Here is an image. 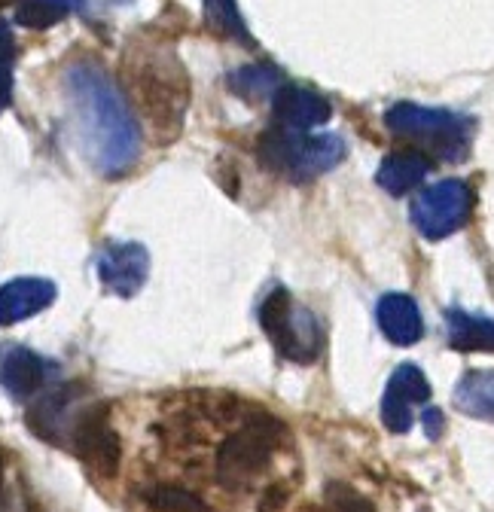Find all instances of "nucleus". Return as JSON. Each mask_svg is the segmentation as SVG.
Masks as SVG:
<instances>
[{
    "instance_id": "obj_6",
    "label": "nucleus",
    "mask_w": 494,
    "mask_h": 512,
    "mask_svg": "<svg viewBox=\"0 0 494 512\" xmlns=\"http://www.w3.org/2000/svg\"><path fill=\"white\" fill-rule=\"evenodd\" d=\"M65 448H71L92 476L113 479L119 473L122 445H119V436L110 424V406L107 403L80 406L68 424Z\"/></svg>"
},
{
    "instance_id": "obj_20",
    "label": "nucleus",
    "mask_w": 494,
    "mask_h": 512,
    "mask_svg": "<svg viewBox=\"0 0 494 512\" xmlns=\"http://www.w3.org/2000/svg\"><path fill=\"white\" fill-rule=\"evenodd\" d=\"M327 512H376V506L369 503L363 494H357L345 482H333L327 488Z\"/></svg>"
},
{
    "instance_id": "obj_13",
    "label": "nucleus",
    "mask_w": 494,
    "mask_h": 512,
    "mask_svg": "<svg viewBox=\"0 0 494 512\" xmlns=\"http://www.w3.org/2000/svg\"><path fill=\"white\" fill-rule=\"evenodd\" d=\"M376 317H379V327H382L385 339H391L394 345H415L424 333L421 311H418L415 299H409L403 293L382 296L376 305Z\"/></svg>"
},
{
    "instance_id": "obj_26",
    "label": "nucleus",
    "mask_w": 494,
    "mask_h": 512,
    "mask_svg": "<svg viewBox=\"0 0 494 512\" xmlns=\"http://www.w3.org/2000/svg\"><path fill=\"white\" fill-rule=\"evenodd\" d=\"M7 4H10V0H0V10H4V7H7Z\"/></svg>"
},
{
    "instance_id": "obj_17",
    "label": "nucleus",
    "mask_w": 494,
    "mask_h": 512,
    "mask_svg": "<svg viewBox=\"0 0 494 512\" xmlns=\"http://www.w3.org/2000/svg\"><path fill=\"white\" fill-rule=\"evenodd\" d=\"M281 86H284L281 74L275 68H269V64H247V68H241L229 77V89L247 101H260L266 95H275Z\"/></svg>"
},
{
    "instance_id": "obj_16",
    "label": "nucleus",
    "mask_w": 494,
    "mask_h": 512,
    "mask_svg": "<svg viewBox=\"0 0 494 512\" xmlns=\"http://www.w3.org/2000/svg\"><path fill=\"white\" fill-rule=\"evenodd\" d=\"M455 406L473 418L494 421V369L467 372L455 388Z\"/></svg>"
},
{
    "instance_id": "obj_7",
    "label": "nucleus",
    "mask_w": 494,
    "mask_h": 512,
    "mask_svg": "<svg viewBox=\"0 0 494 512\" xmlns=\"http://www.w3.org/2000/svg\"><path fill=\"white\" fill-rule=\"evenodd\" d=\"M473 211V192L464 180H440L412 202V226L430 238L440 241L458 232Z\"/></svg>"
},
{
    "instance_id": "obj_3",
    "label": "nucleus",
    "mask_w": 494,
    "mask_h": 512,
    "mask_svg": "<svg viewBox=\"0 0 494 512\" xmlns=\"http://www.w3.org/2000/svg\"><path fill=\"white\" fill-rule=\"evenodd\" d=\"M260 162L293 183L315 180L336 168L345 156V141L339 135H308L272 125L257 144Z\"/></svg>"
},
{
    "instance_id": "obj_21",
    "label": "nucleus",
    "mask_w": 494,
    "mask_h": 512,
    "mask_svg": "<svg viewBox=\"0 0 494 512\" xmlns=\"http://www.w3.org/2000/svg\"><path fill=\"white\" fill-rule=\"evenodd\" d=\"M13 61L16 58H0V113L13 104Z\"/></svg>"
},
{
    "instance_id": "obj_23",
    "label": "nucleus",
    "mask_w": 494,
    "mask_h": 512,
    "mask_svg": "<svg viewBox=\"0 0 494 512\" xmlns=\"http://www.w3.org/2000/svg\"><path fill=\"white\" fill-rule=\"evenodd\" d=\"M0 58H16V40L7 19H0Z\"/></svg>"
},
{
    "instance_id": "obj_14",
    "label": "nucleus",
    "mask_w": 494,
    "mask_h": 512,
    "mask_svg": "<svg viewBox=\"0 0 494 512\" xmlns=\"http://www.w3.org/2000/svg\"><path fill=\"white\" fill-rule=\"evenodd\" d=\"M446 324H449V345L455 351H464V354L494 351V320L470 317L458 308H449Z\"/></svg>"
},
{
    "instance_id": "obj_11",
    "label": "nucleus",
    "mask_w": 494,
    "mask_h": 512,
    "mask_svg": "<svg viewBox=\"0 0 494 512\" xmlns=\"http://www.w3.org/2000/svg\"><path fill=\"white\" fill-rule=\"evenodd\" d=\"M330 101L305 86L284 83L275 92V125L290 132H312L315 125L330 119Z\"/></svg>"
},
{
    "instance_id": "obj_19",
    "label": "nucleus",
    "mask_w": 494,
    "mask_h": 512,
    "mask_svg": "<svg viewBox=\"0 0 494 512\" xmlns=\"http://www.w3.org/2000/svg\"><path fill=\"white\" fill-rule=\"evenodd\" d=\"M202 7H205V22L214 34L232 37L238 43H251V31H247L235 0H202Z\"/></svg>"
},
{
    "instance_id": "obj_9",
    "label": "nucleus",
    "mask_w": 494,
    "mask_h": 512,
    "mask_svg": "<svg viewBox=\"0 0 494 512\" xmlns=\"http://www.w3.org/2000/svg\"><path fill=\"white\" fill-rule=\"evenodd\" d=\"M430 403V384L424 372L412 363H403L382 397V421L394 433H406L412 427V406H427Z\"/></svg>"
},
{
    "instance_id": "obj_5",
    "label": "nucleus",
    "mask_w": 494,
    "mask_h": 512,
    "mask_svg": "<svg viewBox=\"0 0 494 512\" xmlns=\"http://www.w3.org/2000/svg\"><path fill=\"white\" fill-rule=\"evenodd\" d=\"M260 327L275 351L290 363H315L324 351V330L318 317L299 305L290 290L275 287L260 305Z\"/></svg>"
},
{
    "instance_id": "obj_12",
    "label": "nucleus",
    "mask_w": 494,
    "mask_h": 512,
    "mask_svg": "<svg viewBox=\"0 0 494 512\" xmlns=\"http://www.w3.org/2000/svg\"><path fill=\"white\" fill-rule=\"evenodd\" d=\"M55 299V284L46 278H16L0 287V327H13L40 314Z\"/></svg>"
},
{
    "instance_id": "obj_24",
    "label": "nucleus",
    "mask_w": 494,
    "mask_h": 512,
    "mask_svg": "<svg viewBox=\"0 0 494 512\" xmlns=\"http://www.w3.org/2000/svg\"><path fill=\"white\" fill-rule=\"evenodd\" d=\"M4 473H7L4 470V458H0V488H4Z\"/></svg>"
},
{
    "instance_id": "obj_8",
    "label": "nucleus",
    "mask_w": 494,
    "mask_h": 512,
    "mask_svg": "<svg viewBox=\"0 0 494 512\" xmlns=\"http://www.w3.org/2000/svg\"><path fill=\"white\" fill-rule=\"evenodd\" d=\"M150 275V253L138 241H113L98 253V278L104 290L132 299Z\"/></svg>"
},
{
    "instance_id": "obj_15",
    "label": "nucleus",
    "mask_w": 494,
    "mask_h": 512,
    "mask_svg": "<svg viewBox=\"0 0 494 512\" xmlns=\"http://www.w3.org/2000/svg\"><path fill=\"white\" fill-rule=\"evenodd\" d=\"M430 171V162H424V153H391L376 180L385 192H391V196H403V192L415 189Z\"/></svg>"
},
{
    "instance_id": "obj_4",
    "label": "nucleus",
    "mask_w": 494,
    "mask_h": 512,
    "mask_svg": "<svg viewBox=\"0 0 494 512\" xmlns=\"http://www.w3.org/2000/svg\"><path fill=\"white\" fill-rule=\"evenodd\" d=\"M385 125L403 141L424 147L427 153H437L440 159L461 162L470 150L473 122L443 107H421V104H394L385 113Z\"/></svg>"
},
{
    "instance_id": "obj_10",
    "label": "nucleus",
    "mask_w": 494,
    "mask_h": 512,
    "mask_svg": "<svg viewBox=\"0 0 494 512\" xmlns=\"http://www.w3.org/2000/svg\"><path fill=\"white\" fill-rule=\"evenodd\" d=\"M52 366L34 354L31 348L22 345H10L0 354V388H4L13 400H31L34 394H40L49 381Z\"/></svg>"
},
{
    "instance_id": "obj_18",
    "label": "nucleus",
    "mask_w": 494,
    "mask_h": 512,
    "mask_svg": "<svg viewBox=\"0 0 494 512\" xmlns=\"http://www.w3.org/2000/svg\"><path fill=\"white\" fill-rule=\"evenodd\" d=\"M83 7V0H22L16 10V22L25 28H49L68 19Z\"/></svg>"
},
{
    "instance_id": "obj_1",
    "label": "nucleus",
    "mask_w": 494,
    "mask_h": 512,
    "mask_svg": "<svg viewBox=\"0 0 494 512\" xmlns=\"http://www.w3.org/2000/svg\"><path fill=\"white\" fill-rule=\"evenodd\" d=\"M68 92L89 162L107 177L126 174L141 150V132L126 98L89 61H80L68 71Z\"/></svg>"
},
{
    "instance_id": "obj_22",
    "label": "nucleus",
    "mask_w": 494,
    "mask_h": 512,
    "mask_svg": "<svg viewBox=\"0 0 494 512\" xmlns=\"http://www.w3.org/2000/svg\"><path fill=\"white\" fill-rule=\"evenodd\" d=\"M421 424H424V430H427V436H430V439H437V436H440V427H443V415H440V409L424 406V412H421Z\"/></svg>"
},
{
    "instance_id": "obj_2",
    "label": "nucleus",
    "mask_w": 494,
    "mask_h": 512,
    "mask_svg": "<svg viewBox=\"0 0 494 512\" xmlns=\"http://www.w3.org/2000/svg\"><path fill=\"white\" fill-rule=\"evenodd\" d=\"M129 83L132 95L141 104L144 116L153 122L156 132L171 141L177 138L183 125V110H187L190 83L183 74V64L171 49H141L135 61L129 58Z\"/></svg>"
},
{
    "instance_id": "obj_25",
    "label": "nucleus",
    "mask_w": 494,
    "mask_h": 512,
    "mask_svg": "<svg viewBox=\"0 0 494 512\" xmlns=\"http://www.w3.org/2000/svg\"><path fill=\"white\" fill-rule=\"evenodd\" d=\"M107 4H132V0H107Z\"/></svg>"
}]
</instances>
